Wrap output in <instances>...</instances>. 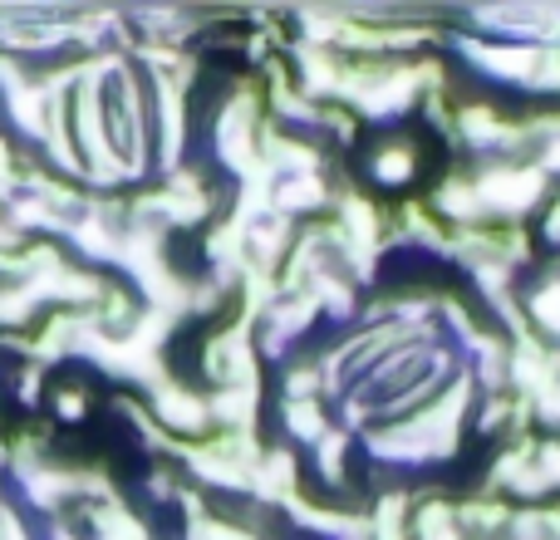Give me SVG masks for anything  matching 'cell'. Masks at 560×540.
Here are the masks:
<instances>
[{"label": "cell", "mask_w": 560, "mask_h": 540, "mask_svg": "<svg viewBox=\"0 0 560 540\" xmlns=\"http://www.w3.org/2000/svg\"><path fill=\"white\" fill-rule=\"evenodd\" d=\"M148 408H153V418L167 427V433H183V437H197L207 423H212L207 398L187 384H173V378H158V384L148 388Z\"/></svg>", "instance_id": "obj_2"}, {"label": "cell", "mask_w": 560, "mask_h": 540, "mask_svg": "<svg viewBox=\"0 0 560 540\" xmlns=\"http://www.w3.org/2000/svg\"><path fill=\"white\" fill-rule=\"evenodd\" d=\"M472 183H477V197H482L487 212L522 216V212H532V207L541 202L546 167H536V163H497V167H487V173H477Z\"/></svg>", "instance_id": "obj_1"}, {"label": "cell", "mask_w": 560, "mask_h": 540, "mask_svg": "<svg viewBox=\"0 0 560 540\" xmlns=\"http://www.w3.org/2000/svg\"><path fill=\"white\" fill-rule=\"evenodd\" d=\"M526 315L536 319V329H546V334L560 339V280H546V285L536 290L532 305H526Z\"/></svg>", "instance_id": "obj_5"}, {"label": "cell", "mask_w": 560, "mask_h": 540, "mask_svg": "<svg viewBox=\"0 0 560 540\" xmlns=\"http://www.w3.org/2000/svg\"><path fill=\"white\" fill-rule=\"evenodd\" d=\"M295 486H300V462L290 447H271V453H261V462H256L252 472V492L261 496V502L271 506H290L295 502Z\"/></svg>", "instance_id": "obj_3"}, {"label": "cell", "mask_w": 560, "mask_h": 540, "mask_svg": "<svg viewBox=\"0 0 560 540\" xmlns=\"http://www.w3.org/2000/svg\"><path fill=\"white\" fill-rule=\"evenodd\" d=\"M369 173H374L378 187H404L408 177L418 173V148L413 143H384L374 157H369Z\"/></svg>", "instance_id": "obj_4"}, {"label": "cell", "mask_w": 560, "mask_h": 540, "mask_svg": "<svg viewBox=\"0 0 560 540\" xmlns=\"http://www.w3.org/2000/svg\"><path fill=\"white\" fill-rule=\"evenodd\" d=\"M55 408H59V418H84V394L79 388H59V398H55Z\"/></svg>", "instance_id": "obj_6"}]
</instances>
